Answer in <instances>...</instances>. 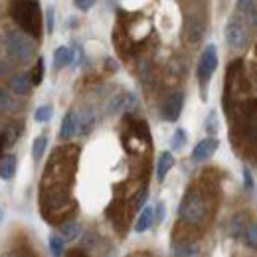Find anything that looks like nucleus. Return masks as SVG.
Masks as SVG:
<instances>
[{
  "instance_id": "nucleus-1",
  "label": "nucleus",
  "mask_w": 257,
  "mask_h": 257,
  "mask_svg": "<svg viewBox=\"0 0 257 257\" xmlns=\"http://www.w3.org/2000/svg\"><path fill=\"white\" fill-rule=\"evenodd\" d=\"M10 16L24 34L32 38L42 36V10L38 0H12Z\"/></svg>"
},
{
  "instance_id": "nucleus-2",
  "label": "nucleus",
  "mask_w": 257,
  "mask_h": 257,
  "mask_svg": "<svg viewBox=\"0 0 257 257\" xmlns=\"http://www.w3.org/2000/svg\"><path fill=\"white\" fill-rule=\"evenodd\" d=\"M4 48H6V54L16 60V62H28L36 52V46L34 42L22 32H8L4 38Z\"/></svg>"
},
{
  "instance_id": "nucleus-3",
  "label": "nucleus",
  "mask_w": 257,
  "mask_h": 257,
  "mask_svg": "<svg viewBox=\"0 0 257 257\" xmlns=\"http://www.w3.org/2000/svg\"><path fill=\"white\" fill-rule=\"evenodd\" d=\"M229 231L235 239H239L245 247L249 249H257V222L247 218L245 214H239L231 220Z\"/></svg>"
},
{
  "instance_id": "nucleus-4",
  "label": "nucleus",
  "mask_w": 257,
  "mask_h": 257,
  "mask_svg": "<svg viewBox=\"0 0 257 257\" xmlns=\"http://www.w3.org/2000/svg\"><path fill=\"white\" fill-rule=\"evenodd\" d=\"M225 42L231 50H243L249 42V30H247V22L237 14L231 16L225 24Z\"/></svg>"
},
{
  "instance_id": "nucleus-5",
  "label": "nucleus",
  "mask_w": 257,
  "mask_h": 257,
  "mask_svg": "<svg viewBox=\"0 0 257 257\" xmlns=\"http://www.w3.org/2000/svg\"><path fill=\"white\" fill-rule=\"evenodd\" d=\"M204 214H206V206H204L202 196L198 192L186 194L180 208H178V216L188 224H200Z\"/></svg>"
},
{
  "instance_id": "nucleus-6",
  "label": "nucleus",
  "mask_w": 257,
  "mask_h": 257,
  "mask_svg": "<svg viewBox=\"0 0 257 257\" xmlns=\"http://www.w3.org/2000/svg\"><path fill=\"white\" fill-rule=\"evenodd\" d=\"M216 67H218V50H216L214 44H208V46L204 48L200 60H198V65H196V75H198L200 83L206 85V83L212 79Z\"/></svg>"
},
{
  "instance_id": "nucleus-7",
  "label": "nucleus",
  "mask_w": 257,
  "mask_h": 257,
  "mask_svg": "<svg viewBox=\"0 0 257 257\" xmlns=\"http://www.w3.org/2000/svg\"><path fill=\"white\" fill-rule=\"evenodd\" d=\"M182 107H184V93H180V91L170 93L166 97L164 105H162V119L168 121V123L178 121V117L182 113Z\"/></svg>"
},
{
  "instance_id": "nucleus-8",
  "label": "nucleus",
  "mask_w": 257,
  "mask_h": 257,
  "mask_svg": "<svg viewBox=\"0 0 257 257\" xmlns=\"http://www.w3.org/2000/svg\"><path fill=\"white\" fill-rule=\"evenodd\" d=\"M218 147H220V141H218L216 137H206V139H202V141L194 147L192 161L204 162V161H208V159H212L214 153L218 151Z\"/></svg>"
},
{
  "instance_id": "nucleus-9",
  "label": "nucleus",
  "mask_w": 257,
  "mask_h": 257,
  "mask_svg": "<svg viewBox=\"0 0 257 257\" xmlns=\"http://www.w3.org/2000/svg\"><path fill=\"white\" fill-rule=\"evenodd\" d=\"M204 22L198 18V16H188L186 18V24H184V34H186V38H188V42L190 44H198L200 40H202V36H204Z\"/></svg>"
},
{
  "instance_id": "nucleus-10",
  "label": "nucleus",
  "mask_w": 257,
  "mask_h": 257,
  "mask_svg": "<svg viewBox=\"0 0 257 257\" xmlns=\"http://www.w3.org/2000/svg\"><path fill=\"white\" fill-rule=\"evenodd\" d=\"M237 12L247 24L257 26V0H237Z\"/></svg>"
},
{
  "instance_id": "nucleus-11",
  "label": "nucleus",
  "mask_w": 257,
  "mask_h": 257,
  "mask_svg": "<svg viewBox=\"0 0 257 257\" xmlns=\"http://www.w3.org/2000/svg\"><path fill=\"white\" fill-rule=\"evenodd\" d=\"M77 133V113L75 111H67L62 119V127H60V139L69 141L71 137H75Z\"/></svg>"
},
{
  "instance_id": "nucleus-12",
  "label": "nucleus",
  "mask_w": 257,
  "mask_h": 257,
  "mask_svg": "<svg viewBox=\"0 0 257 257\" xmlns=\"http://www.w3.org/2000/svg\"><path fill=\"white\" fill-rule=\"evenodd\" d=\"M153 224H155V208L153 206H145L141 210L137 222H135V231L137 233H143V231H147Z\"/></svg>"
},
{
  "instance_id": "nucleus-13",
  "label": "nucleus",
  "mask_w": 257,
  "mask_h": 257,
  "mask_svg": "<svg viewBox=\"0 0 257 257\" xmlns=\"http://www.w3.org/2000/svg\"><path fill=\"white\" fill-rule=\"evenodd\" d=\"M16 170H18V159H16V155L2 157V161H0V178L2 180H12L16 176Z\"/></svg>"
},
{
  "instance_id": "nucleus-14",
  "label": "nucleus",
  "mask_w": 257,
  "mask_h": 257,
  "mask_svg": "<svg viewBox=\"0 0 257 257\" xmlns=\"http://www.w3.org/2000/svg\"><path fill=\"white\" fill-rule=\"evenodd\" d=\"M172 166H174V157H172V153H170V151L161 153V157H159V161H157V180H159V182H162V180L166 178V174L170 172Z\"/></svg>"
},
{
  "instance_id": "nucleus-15",
  "label": "nucleus",
  "mask_w": 257,
  "mask_h": 257,
  "mask_svg": "<svg viewBox=\"0 0 257 257\" xmlns=\"http://www.w3.org/2000/svg\"><path fill=\"white\" fill-rule=\"evenodd\" d=\"M137 103V99L133 93H119L117 97H113V101L109 103V113L113 115V113H119V111H123V109H128V107H133Z\"/></svg>"
},
{
  "instance_id": "nucleus-16",
  "label": "nucleus",
  "mask_w": 257,
  "mask_h": 257,
  "mask_svg": "<svg viewBox=\"0 0 257 257\" xmlns=\"http://www.w3.org/2000/svg\"><path fill=\"white\" fill-rule=\"evenodd\" d=\"M73 62V50L65 48V46H60L56 52H54V69H64L67 65Z\"/></svg>"
},
{
  "instance_id": "nucleus-17",
  "label": "nucleus",
  "mask_w": 257,
  "mask_h": 257,
  "mask_svg": "<svg viewBox=\"0 0 257 257\" xmlns=\"http://www.w3.org/2000/svg\"><path fill=\"white\" fill-rule=\"evenodd\" d=\"M32 77L28 75V73H18L14 79H12V89H14V93H18V95H28L30 93V89H32Z\"/></svg>"
},
{
  "instance_id": "nucleus-18",
  "label": "nucleus",
  "mask_w": 257,
  "mask_h": 257,
  "mask_svg": "<svg viewBox=\"0 0 257 257\" xmlns=\"http://www.w3.org/2000/svg\"><path fill=\"white\" fill-rule=\"evenodd\" d=\"M93 123H95V117L91 109H83L81 113H77V133L87 135L93 128Z\"/></svg>"
},
{
  "instance_id": "nucleus-19",
  "label": "nucleus",
  "mask_w": 257,
  "mask_h": 257,
  "mask_svg": "<svg viewBox=\"0 0 257 257\" xmlns=\"http://www.w3.org/2000/svg\"><path fill=\"white\" fill-rule=\"evenodd\" d=\"M186 143H188V133L184 131V128H176L174 133H172V139H170V149L172 151H182L184 147H186Z\"/></svg>"
},
{
  "instance_id": "nucleus-20",
  "label": "nucleus",
  "mask_w": 257,
  "mask_h": 257,
  "mask_svg": "<svg viewBox=\"0 0 257 257\" xmlns=\"http://www.w3.org/2000/svg\"><path fill=\"white\" fill-rule=\"evenodd\" d=\"M46 149H48V137H46V135L36 137L32 143V159L34 161H40V159L44 157Z\"/></svg>"
},
{
  "instance_id": "nucleus-21",
  "label": "nucleus",
  "mask_w": 257,
  "mask_h": 257,
  "mask_svg": "<svg viewBox=\"0 0 257 257\" xmlns=\"http://www.w3.org/2000/svg\"><path fill=\"white\" fill-rule=\"evenodd\" d=\"M60 233H62L64 239H75V237H79L81 229H79V224H77V222H65V224H62V227H60Z\"/></svg>"
},
{
  "instance_id": "nucleus-22",
  "label": "nucleus",
  "mask_w": 257,
  "mask_h": 257,
  "mask_svg": "<svg viewBox=\"0 0 257 257\" xmlns=\"http://www.w3.org/2000/svg\"><path fill=\"white\" fill-rule=\"evenodd\" d=\"M50 253H52V257L64 255V237H62V233L50 235Z\"/></svg>"
},
{
  "instance_id": "nucleus-23",
  "label": "nucleus",
  "mask_w": 257,
  "mask_h": 257,
  "mask_svg": "<svg viewBox=\"0 0 257 257\" xmlns=\"http://www.w3.org/2000/svg\"><path fill=\"white\" fill-rule=\"evenodd\" d=\"M54 115V107L52 105H40L36 111H34V121L36 123H48Z\"/></svg>"
},
{
  "instance_id": "nucleus-24",
  "label": "nucleus",
  "mask_w": 257,
  "mask_h": 257,
  "mask_svg": "<svg viewBox=\"0 0 257 257\" xmlns=\"http://www.w3.org/2000/svg\"><path fill=\"white\" fill-rule=\"evenodd\" d=\"M204 128H206L208 137H216V135H218L220 123H218V113H216V111H210V113H208L206 123H204Z\"/></svg>"
},
{
  "instance_id": "nucleus-25",
  "label": "nucleus",
  "mask_w": 257,
  "mask_h": 257,
  "mask_svg": "<svg viewBox=\"0 0 257 257\" xmlns=\"http://www.w3.org/2000/svg\"><path fill=\"white\" fill-rule=\"evenodd\" d=\"M44 73H46V64H44V58H38V62L32 69V83L34 85H40L44 81Z\"/></svg>"
},
{
  "instance_id": "nucleus-26",
  "label": "nucleus",
  "mask_w": 257,
  "mask_h": 257,
  "mask_svg": "<svg viewBox=\"0 0 257 257\" xmlns=\"http://www.w3.org/2000/svg\"><path fill=\"white\" fill-rule=\"evenodd\" d=\"M196 253H198V247L196 245H186V243L174 245V255L176 257H194Z\"/></svg>"
},
{
  "instance_id": "nucleus-27",
  "label": "nucleus",
  "mask_w": 257,
  "mask_h": 257,
  "mask_svg": "<svg viewBox=\"0 0 257 257\" xmlns=\"http://www.w3.org/2000/svg\"><path fill=\"white\" fill-rule=\"evenodd\" d=\"M44 12H46V32L52 34L56 28V8L50 4V6H46Z\"/></svg>"
},
{
  "instance_id": "nucleus-28",
  "label": "nucleus",
  "mask_w": 257,
  "mask_h": 257,
  "mask_svg": "<svg viewBox=\"0 0 257 257\" xmlns=\"http://www.w3.org/2000/svg\"><path fill=\"white\" fill-rule=\"evenodd\" d=\"M14 99L10 93H6L4 89H0V111H12L14 109Z\"/></svg>"
},
{
  "instance_id": "nucleus-29",
  "label": "nucleus",
  "mask_w": 257,
  "mask_h": 257,
  "mask_svg": "<svg viewBox=\"0 0 257 257\" xmlns=\"http://www.w3.org/2000/svg\"><path fill=\"white\" fill-rule=\"evenodd\" d=\"M164 216H166V206H164V202H159L155 206V224H162Z\"/></svg>"
},
{
  "instance_id": "nucleus-30",
  "label": "nucleus",
  "mask_w": 257,
  "mask_h": 257,
  "mask_svg": "<svg viewBox=\"0 0 257 257\" xmlns=\"http://www.w3.org/2000/svg\"><path fill=\"white\" fill-rule=\"evenodd\" d=\"M243 188L249 190V192L253 190V176H251V170L247 166L243 168Z\"/></svg>"
},
{
  "instance_id": "nucleus-31",
  "label": "nucleus",
  "mask_w": 257,
  "mask_h": 257,
  "mask_svg": "<svg viewBox=\"0 0 257 257\" xmlns=\"http://www.w3.org/2000/svg\"><path fill=\"white\" fill-rule=\"evenodd\" d=\"M97 0H73V4H75V8H79V10H91L93 8V4H95Z\"/></svg>"
},
{
  "instance_id": "nucleus-32",
  "label": "nucleus",
  "mask_w": 257,
  "mask_h": 257,
  "mask_svg": "<svg viewBox=\"0 0 257 257\" xmlns=\"http://www.w3.org/2000/svg\"><path fill=\"white\" fill-rule=\"evenodd\" d=\"M147 198H149V190H143V192H141V196L137 198V204H135V208H137V210H143V208H145V202H147Z\"/></svg>"
},
{
  "instance_id": "nucleus-33",
  "label": "nucleus",
  "mask_w": 257,
  "mask_h": 257,
  "mask_svg": "<svg viewBox=\"0 0 257 257\" xmlns=\"http://www.w3.org/2000/svg\"><path fill=\"white\" fill-rule=\"evenodd\" d=\"M2 220H4V212H2V208H0V224H2Z\"/></svg>"
}]
</instances>
